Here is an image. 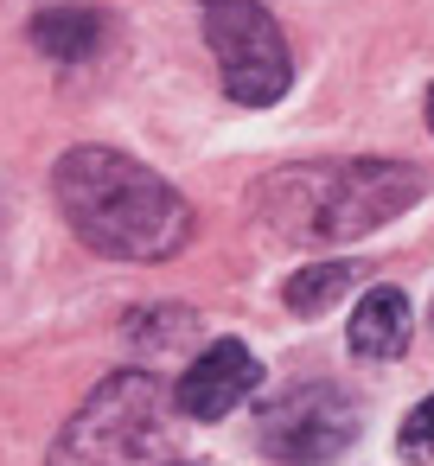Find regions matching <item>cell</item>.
Instances as JSON below:
<instances>
[{
  "mask_svg": "<svg viewBox=\"0 0 434 466\" xmlns=\"http://www.w3.org/2000/svg\"><path fill=\"white\" fill-rule=\"evenodd\" d=\"M58 211L65 224L116 262H167L192 243V205L116 147H71L58 160Z\"/></svg>",
  "mask_w": 434,
  "mask_h": 466,
  "instance_id": "6da1fadb",
  "label": "cell"
},
{
  "mask_svg": "<svg viewBox=\"0 0 434 466\" xmlns=\"http://www.w3.org/2000/svg\"><path fill=\"white\" fill-rule=\"evenodd\" d=\"M421 198V173L402 160H332V167H288L275 173L256 205L268 230L294 243H351Z\"/></svg>",
  "mask_w": 434,
  "mask_h": 466,
  "instance_id": "7a4b0ae2",
  "label": "cell"
},
{
  "mask_svg": "<svg viewBox=\"0 0 434 466\" xmlns=\"http://www.w3.org/2000/svg\"><path fill=\"white\" fill-rule=\"evenodd\" d=\"M173 409L179 402L160 390L154 370H116L65 421V434L52 441L45 466H160Z\"/></svg>",
  "mask_w": 434,
  "mask_h": 466,
  "instance_id": "3957f363",
  "label": "cell"
},
{
  "mask_svg": "<svg viewBox=\"0 0 434 466\" xmlns=\"http://www.w3.org/2000/svg\"><path fill=\"white\" fill-rule=\"evenodd\" d=\"M205 39H211V58H217L230 103L268 109L288 96L294 58H288V39L262 0H205Z\"/></svg>",
  "mask_w": 434,
  "mask_h": 466,
  "instance_id": "277c9868",
  "label": "cell"
},
{
  "mask_svg": "<svg viewBox=\"0 0 434 466\" xmlns=\"http://www.w3.org/2000/svg\"><path fill=\"white\" fill-rule=\"evenodd\" d=\"M262 453L281 466H332L358 441V402L338 383H294L262 409Z\"/></svg>",
  "mask_w": 434,
  "mask_h": 466,
  "instance_id": "5b68a950",
  "label": "cell"
},
{
  "mask_svg": "<svg viewBox=\"0 0 434 466\" xmlns=\"http://www.w3.org/2000/svg\"><path fill=\"white\" fill-rule=\"evenodd\" d=\"M256 383H262V364L249 358V345H243V339H217V345H205V351L192 358V370H186L179 390H173V402H179V415H192V421H224Z\"/></svg>",
  "mask_w": 434,
  "mask_h": 466,
  "instance_id": "8992f818",
  "label": "cell"
},
{
  "mask_svg": "<svg viewBox=\"0 0 434 466\" xmlns=\"http://www.w3.org/2000/svg\"><path fill=\"white\" fill-rule=\"evenodd\" d=\"M109 39V20L96 7H39L33 14V46L58 65H90Z\"/></svg>",
  "mask_w": 434,
  "mask_h": 466,
  "instance_id": "52a82bcc",
  "label": "cell"
},
{
  "mask_svg": "<svg viewBox=\"0 0 434 466\" xmlns=\"http://www.w3.org/2000/svg\"><path fill=\"white\" fill-rule=\"evenodd\" d=\"M402 345H409V300H402V288H370L351 307V351L383 364V358H402Z\"/></svg>",
  "mask_w": 434,
  "mask_h": 466,
  "instance_id": "ba28073f",
  "label": "cell"
},
{
  "mask_svg": "<svg viewBox=\"0 0 434 466\" xmlns=\"http://www.w3.org/2000/svg\"><path fill=\"white\" fill-rule=\"evenodd\" d=\"M351 281H358V262H313V268H300V275L281 288V300H288L300 319H313V313H326L332 300H345Z\"/></svg>",
  "mask_w": 434,
  "mask_h": 466,
  "instance_id": "9c48e42d",
  "label": "cell"
},
{
  "mask_svg": "<svg viewBox=\"0 0 434 466\" xmlns=\"http://www.w3.org/2000/svg\"><path fill=\"white\" fill-rule=\"evenodd\" d=\"M160 319H167V313H135L128 339H135V345H147V351H167V345H179V339H192V332H198V319H192L186 307L173 313V326H160Z\"/></svg>",
  "mask_w": 434,
  "mask_h": 466,
  "instance_id": "30bf717a",
  "label": "cell"
},
{
  "mask_svg": "<svg viewBox=\"0 0 434 466\" xmlns=\"http://www.w3.org/2000/svg\"><path fill=\"white\" fill-rule=\"evenodd\" d=\"M396 447H402V460H421V466H434V396L409 409V421H402Z\"/></svg>",
  "mask_w": 434,
  "mask_h": 466,
  "instance_id": "8fae6325",
  "label": "cell"
},
{
  "mask_svg": "<svg viewBox=\"0 0 434 466\" xmlns=\"http://www.w3.org/2000/svg\"><path fill=\"white\" fill-rule=\"evenodd\" d=\"M428 128H434V90H428Z\"/></svg>",
  "mask_w": 434,
  "mask_h": 466,
  "instance_id": "7c38bea8",
  "label": "cell"
}]
</instances>
